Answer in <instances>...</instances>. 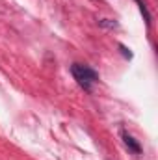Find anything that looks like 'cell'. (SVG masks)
I'll list each match as a JSON object with an SVG mask.
<instances>
[{
  "label": "cell",
  "mask_w": 158,
  "mask_h": 160,
  "mask_svg": "<svg viewBox=\"0 0 158 160\" xmlns=\"http://www.w3.org/2000/svg\"><path fill=\"white\" fill-rule=\"evenodd\" d=\"M99 24L104 26V28H117V22L112 21V19H102V21H99Z\"/></svg>",
  "instance_id": "obj_4"
},
{
  "label": "cell",
  "mask_w": 158,
  "mask_h": 160,
  "mask_svg": "<svg viewBox=\"0 0 158 160\" xmlns=\"http://www.w3.org/2000/svg\"><path fill=\"white\" fill-rule=\"evenodd\" d=\"M119 48H121V52H123V56H125V58H128V60L132 58V52H130V48H126L125 45H119Z\"/></svg>",
  "instance_id": "obj_5"
},
{
  "label": "cell",
  "mask_w": 158,
  "mask_h": 160,
  "mask_svg": "<svg viewBox=\"0 0 158 160\" xmlns=\"http://www.w3.org/2000/svg\"><path fill=\"white\" fill-rule=\"evenodd\" d=\"M121 140H123V143L126 145L128 151H132V153H136V155L141 153V145H140V142H138L134 136H130L126 130H121Z\"/></svg>",
  "instance_id": "obj_2"
},
{
  "label": "cell",
  "mask_w": 158,
  "mask_h": 160,
  "mask_svg": "<svg viewBox=\"0 0 158 160\" xmlns=\"http://www.w3.org/2000/svg\"><path fill=\"white\" fill-rule=\"evenodd\" d=\"M138 2V6H140V11L143 13V17H145V22L147 24H151V15H149V11H147V6H145V2L143 0H136Z\"/></svg>",
  "instance_id": "obj_3"
},
{
  "label": "cell",
  "mask_w": 158,
  "mask_h": 160,
  "mask_svg": "<svg viewBox=\"0 0 158 160\" xmlns=\"http://www.w3.org/2000/svg\"><path fill=\"white\" fill-rule=\"evenodd\" d=\"M71 75L75 77L80 88H84L86 91H91V86L99 82V73L95 69H91L89 65H84V63H73Z\"/></svg>",
  "instance_id": "obj_1"
}]
</instances>
